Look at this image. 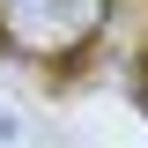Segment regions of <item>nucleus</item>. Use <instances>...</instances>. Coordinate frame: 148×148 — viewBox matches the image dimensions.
Instances as JSON below:
<instances>
[{"instance_id": "obj_1", "label": "nucleus", "mask_w": 148, "mask_h": 148, "mask_svg": "<svg viewBox=\"0 0 148 148\" xmlns=\"http://www.w3.org/2000/svg\"><path fill=\"white\" fill-rule=\"evenodd\" d=\"M111 0H0V52L67 67L74 52H89L104 30Z\"/></svg>"}, {"instance_id": "obj_2", "label": "nucleus", "mask_w": 148, "mask_h": 148, "mask_svg": "<svg viewBox=\"0 0 148 148\" xmlns=\"http://www.w3.org/2000/svg\"><path fill=\"white\" fill-rule=\"evenodd\" d=\"M133 104H141V111H148V74H133Z\"/></svg>"}, {"instance_id": "obj_3", "label": "nucleus", "mask_w": 148, "mask_h": 148, "mask_svg": "<svg viewBox=\"0 0 148 148\" xmlns=\"http://www.w3.org/2000/svg\"><path fill=\"white\" fill-rule=\"evenodd\" d=\"M141 74H148V67H141Z\"/></svg>"}]
</instances>
